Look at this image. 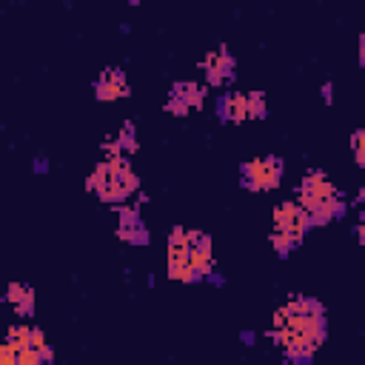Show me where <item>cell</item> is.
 Here are the masks:
<instances>
[{"label":"cell","mask_w":365,"mask_h":365,"mask_svg":"<svg viewBox=\"0 0 365 365\" xmlns=\"http://www.w3.org/2000/svg\"><path fill=\"white\" fill-rule=\"evenodd\" d=\"M280 175H283V166L280 160L274 157H265V160H251L242 168V177H246V186L257 188V191H265V188H274L280 183Z\"/></svg>","instance_id":"obj_1"},{"label":"cell","mask_w":365,"mask_h":365,"mask_svg":"<svg viewBox=\"0 0 365 365\" xmlns=\"http://www.w3.org/2000/svg\"><path fill=\"white\" fill-rule=\"evenodd\" d=\"M308 223H311V217H308L297 203H283V206L274 211V226L283 229V231H288L297 242L303 240Z\"/></svg>","instance_id":"obj_2"},{"label":"cell","mask_w":365,"mask_h":365,"mask_svg":"<svg viewBox=\"0 0 365 365\" xmlns=\"http://www.w3.org/2000/svg\"><path fill=\"white\" fill-rule=\"evenodd\" d=\"M231 69H234V60L229 55V48H217L206 57V71H208V83L211 86H223L231 80Z\"/></svg>","instance_id":"obj_3"},{"label":"cell","mask_w":365,"mask_h":365,"mask_svg":"<svg viewBox=\"0 0 365 365\" xmlns=\"http://www.w3.org/2000/svg\"><path fill=\"white\" fill-rule=\"evenodd\" d=\"M126 94H129L126 80L114 69H109L100 78V83H97V100H117V97H126Z\"/></svg>","instance_id":"obj_4"},{"label":"cell","mask_w":365,"mask_h":365,"mask_svg":"<svg viewBox=\"0 0 365 365\" xmlns=\"http://www.w3.org/2000/svg\"><path fill=\"white\" fill-rule=\"evenodd\" d=\"M188 265L197 271V277H203V274L211 271V240L206 234H200V240L194 242V249L188 254Z\"/></svg>","instance_id":"obj_5"},{"label":"cell","mask_w":365,"mask_h":365,"mask_svg":"<svg viewBox=\"0 0 365 365\" xmlns=\"http://www.w3.org/2000/svg\"><path fill=\"white\" fill-rule=\"evenodd\" d=\"M303 191L305 194H311L314 200H331V197H337L334 194V186L326 180V175H320V172H311L305 180H303Z\"/></svg>","instance_id":"obj_6"},{"label":"cell","mask_w":365,"mask_h":365,"mask_svg":"<svg viewBox=\"0 0 365 365\" xmlns=\"http://www.w3.org/2000/svg\"><path fill=\"white\" fill-rule=\"evenodd\" d=\"M9 303H12L20 314H32V308H35V291H32L29 285L12 283V285H9Z\"/></svg>","instance_id":"obj_7"},{"label":"cell","mask_w":365,"mask_h":365,"mask_svg":"<svg viewBox=\"0 0 365 365\" xmlns=\"http://www.w3.org/2000/svg\"><path fill=\"white\" fill-rule=\"evenodd\" d=\"M223 112H226L229 120H234V123L249 120V94H231L229 100L223 103Z\"/></svg>","instance_id":"obj_8"},{"label":"cell","mask_w":365,"mask_h":365,"mask_svg":"<svg viewBox=\"0 0 365 365\" xmlns=\"http://www.w3.org/2000/svg\"><path fill=\"white\" fill-rule=\"evenodd\" d=\"M175 97H180V100L188 106V109H197L203 103V86L197 83H180L175 89Z\"/></svg>","instance_id":"obj_9"},{"label":"cell","mask_w":365,"mask_h":365,"mask_svg":"<svg viewBox=\"0 0 365 365\" xmlns=\"http://www.w3.org/2000/svg\"><path fill=\"white\" fill-rule=\"evenodd\" d=\"M339 211H343V206H339V200H337V197H331V200H323V203H320V208L314 211L311 220H314V223H328L331 217H334V214H339Z\"/></svg>","instance_id":"obj_10"},{"label":"cell","mask_w":365,"mask_h":365,"mask_svg":"<svg viewBox=\"0 0 365 365\" xmlns=\"http://www.w3.org/2000/svg\"><path fill=\"white\" fill-rule=\"evenodd\" d=\"M117 188H120V197H129L132 191H137V177H134L132 168H129V172H120L117 175Z\"/></svg>","instance_id":"obj_11"},{"label":"cell","mask_w":365,"mask_h":365,"mask_svg":"<svg viewBox=\"0 0 365 365\" xmlns=\"http://www.w3.org/2000/svg\"><path fill=\"white\" fill-rule=\"evenodd\" d=\"M271 242H274V249H277V251H283V254H285L291 246H297V240L291 237L288 231H283V229H274V234H271Z\"/></svg>","instance_id":"obj_12"},{"label":"cell","mask_w":365,"mask_h":365,"mask_svg":"<svg viewBox=\"0 0 365 365\" xmlns=\"http://www.w3.org/2000/svg\"><path fill=\"white\" fill-rule=\"evenodd\" d=\"M168 277H172V280H183V283H191V280H197V271H194L191 265H168Z\"/></svg>","instance_id":"obj_13"},{"label":"cell","mask_w":365,"mask_h":365,"mask_svg":"<svg viewBox=\"0 0 365 365\" xmlns=\"http://www.w3.org/2000/svg\"><path fill=\"white\" fill-rule=\"evenodd\" d=\"M262 114H265L262 94H249V117H262Z\"/></svg>","instance_id":"obj_14"},{"label":"cell","mask_w":365,"mask_h":365,"mask_svg":"<svg viewBox=\"0 0 365 365\" xmlns=\"http://www.w3.org/2000/svg\"><path fill=\"white\" fill-rule=\"evenodd\" d=\"M354 154H357V160L365 166V129H359V132L354 134Z\"/></svg>","instance_id":"obj_15"},{"label":"cell","mask_w":365,"mask_h":365,"mask_svg":"<svg viewBox=\"0 0 365 365\" xmlns=\"http://www.w3.org/2000/svg\"><path fill=\"white\" fill-rule=\"evenodd\" d=\"M166 109L172 112V114H188V112H191V109H188V106L180 100V97H172V100H168V106H166Z\"/></svg>","instance_id":"obj_16"},{"label":"cell","mask_w":365,"mask_h":365,"mask_svg":"<svg viewBox=\"0 0 365 365\" xmlns=\"http://www.w3.org/2000/svg\"><path fill=\"white\" fill-rule=\"evenodd\" d=\"M359 240H362V242H365V223H362V226H359Z\"/></svg>","instance_id":"obj_17"},{"label":"cell","mask_w":365,"mask_h":365,"mask_svg":"<svg viewBox=\"0 0 365 365\" xmlns=\"http://www.w3.org/2000/svg\"><path fill=\"white\" fill-rule=\"evenodd\" d=\"M362 223H365V206H362Z\"/></svg>","instance_id":"obj_18"}]
</instances>
